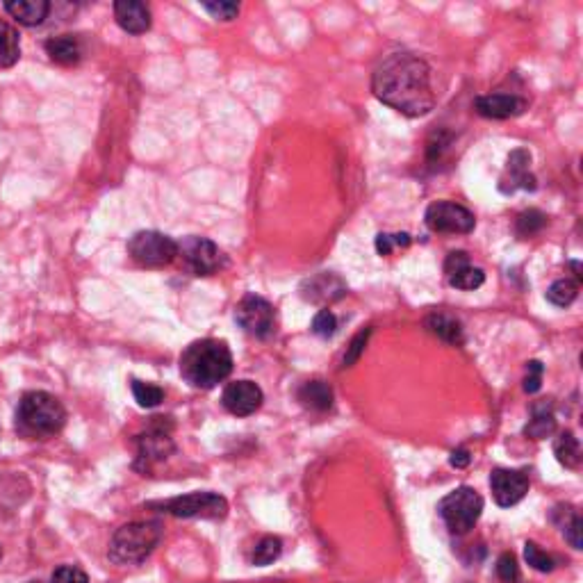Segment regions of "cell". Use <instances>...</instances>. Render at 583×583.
<instances>
[{
    "label": "cell",
    "mask_w": 583,
    "mask_h": 583,
    "mask_svg": "<svg viewBox=\"0 0 583 583\" xmlns=\"http://www.w3.org/2000/svg\"><path fill=\"white\" fill-rule=\"evenodd\" d=\"M445 276L451 287L456 290H479L486 283V274L483 269L474 267L470 256L465 251H451L445 260Z\"/></svg>",
    "instance_id": "cell-16"
},
{
    "label": "cell",
    "mask_w": 583,
    "mask_h": 583,
    "mask_svg": "<svg viewBox=\"0 0 583 583\" xmlns=\"http://www.w3.org/2000/svg\"><path fill=\"white\" fill-rule=\"evenodd\" d=\"M372 89L381 103L406 117H424L435 108L431 69L413 53H392L374 69Z\"/></svg>",
    "instance_id": "cell-1"
},
{
    "label": "cell",
    "mask_w": 583,
    "mask_h": 583,
    "mask_svg": "<svg viewBox=\"0 0 583 583\" xmlns=\"http://www.w3.org/2000/svg\"><path fill=\"white\" fill-rule=\"evenodd\" d=\"M426 226L431 228L433 233H472L476 226V217L470 210L461 203H451V201H438L431 203L429 210L424 215Z\"/></svg>",
    "instance_id": "cell-11"
},
{
    "label": "cell",
    "mask_w": 583,
    "mask_h": 583,
    "mask_svg": "<svg viewBox=\"0 0 583 583\" xmlns=\"http://www.w3.org/2000/svg\"><path fill=\"white\" fill-rule=\"evenodd\" d=\"M299 401L315 413H326L333 406V390L324 381H308L299 388Z\"/></svg>",
    "instance_id": "cell-22"
},
{
    "label": "cell",
    "mask_w": 583,
    "mask_h": 583,
    "mask_svg": "<svg viewBox=\"0 0 583 583\" xmlns=\"http://www.w3.org/2000/svg\"><path fill=\"white\" fill-rule=\"evenodd\" d=\"M299 292H301V297L306 301L317 303V306H326V303L340 301L344 294L349 292V287L338 274L322 272L317 276L306 278V281L301 283Z\"/></svg>",
    "instance_id": "cell-14"
},
{
    "label": "cell",
    "mask_w": 583,
    "mask_h": 583,
    "mask_svg": "<svg viewBox=\"0 0 583 583\" xmlns=\"http://www.w3.org/2000/svg\"><path fill=\"white\" fill-rule=\"evenodd\" d=\"M174 449L171 424L164 422V417H155V422L137 438V467L139 470H149L155 463L169 458Z\"/></svg>",
    "instance_id": "cell-9"
},
{
    "label": "cell",
    "mask_w": 583,
    "mask_h": 583,
    "mask_svg": "<svg viewBox=\"0 0 583 583\" xmlns=\"http://www.w3.org/2000/svg\"><path fill=\"white\" fill-rule=\"evenodd\" d=\"M283 552V543H281V538H276V536H265V538H260L256 547H253V552H251V563L253 565H260V568H265V565L269 563H274L278 556H281Z\"/></svg>",
    "instance_id": "cell-27"
},
{
    "label": "cell",
    "mask_w": 583,
    "mask_h": 583,
    "mask_svg": "<svg viewBox=\"0 0 583 583\" xmlns=\"http://www.w3.org/2000/svg\"><path fill=\"white\" fill-rule=\"evenodd\" d=\"M237 324L244 328V333H249L251 338L267 340L272 338L276 331V310L272 303L256 294H246V297L237 303L235 308Z\"/></svg>",
    "instance_id": "cell-8"
},
{
    "label": "cell",
    "mask_w": 583,
    "mask_h": 583,
    "mask_svg": "<svg viewBox=\"0 0 583 583\" xmlns=\"http://www.w3.org/2000/svg\"><path fill=\"white\" fill-rule=\"evenodd\" d=\"M470 461H472V456H470V451H467L465 447L451 451L449 463H451V467H456V470H463V467L470 465Z\"/></svg>",
    "instance_id": "cell-39"
},
{
    "label": "cell",
    "mask_w": 583,
    "mask_h": 583,
    "mask_svg": "<svg viewBox=\"0 0 583 583\" xmlns=\"http://www.w3.org/2000/svg\"><path fill=\"white\" fill-rule=\"evenodd\" d=\"M497 574L504 583H515L520 579V565H517L513 554H502L497 561Z\"/></svg>",
    "instance_id": "cell-36"
},
{
    "label": "cell",
    "mask_w": 583,
    "mask_h": 583,
    "mask_svg": "<svg viewBox=\"0 0 583 583\" xmlns=\"http://www.w3.org/2000/svg\"><path fill=\"white\" fill-rule=\"evenodd\" d=\"M133 394H135V401L142 408H155L164 401V390L153 383L133 381Z\"/></svg>",
    "instance_id": "cell-29"
},
{
    "label": "cell",
    "mask_w": 583,
    "mask_h": 583,
    "mask_svg": "<svg viewBox=\"0 0 583 583\" xmlns=\"http://www.w3.org/2000/svg\"><path fill=\"white\" fill-rule=\"evenodd\" d=\"M490 490L497 506L511 508L529 492V476L524 470H495L490 474Z\"/></svg>",
    "instance_id": "cell-12"
},
{
    "label": "cell",
    "mask_w": 583,
    "mask_h": 583,
    "mask_svg": "<svg viewBox=\"0 0 583 583\" xmlns=\"http://www.w3.org/2000/svg\"><path fill=\"white\" fill-rule=\"evenodd\" d=\"M556 431V417L552 413V406L540 404L533 408V417L529 424L524 426V435H529L533 440H545Z\"/></svg>",
    "instance_id": "cell-24"
},
{
    "label": "cell",
    "mask_w": 583,
    "mask_h": 583,
    "mask_svg": "<svg viewBox=\"0 0 583 583\" xmlns=\"http://www.w3.org/2000/svg\"><path fill=\"white\" fill-rule=\"evenodd\" d=\"M440 515L447 529L456 536L470 533L483 513V497L470 486H461L440 502Z\"/></svg>",
    "instance_id": "cell-5"
},
{
    "label": "cell",
    "mask_w": 583,
    "mask_h": 583,
    "mask_svg": "<svg viewBox=\"0 0 583 583\" xmlns=\"http://www.w3.org/2000/svg\"><path fill=\"white\" fill-rule=\"evenodd\" d=\"M164 513L174 517H203V520H221L228 513V502L217 492H190V495L174 497L160 504Z\"/></svg>",
    "instance_id": "cell-7"
},
{
    "label": "cell",
    "mask_w": 583,
    "mask_h": 583,
    "mask_svg": "<svg viewBox=\"0 0 583 583\" xmlns=\"http://www.w3.org/2000/svg\"><path fill=\"white\" fill-rule=\"evenodd\" d=\"M233 372V353L221 340H196L180 356V374L199 390H210Z\"/></svg>",
    "instance_id": "cell-2"
},
{
    "label": "cell",
    "mask_w": 583,
    "mask_h": 583,
    "mask_svg": "<svg viewBox=\"0 0 583 583\" xmlns=\"http://www.w3.org/2000/svg\"><path fill=\"white\" fill-rule=\"evenodd\" d=\"M312 333L317 335V338H324V340H328V338H333L335 333H338V317L333 315L331 310H319L317 315H315V319H312V328H310Z\"/></svg>",
    "instance_id": "cell-31"
},
{
    "label": "cell",
    "mask_w": 583,
    "mask_h": 583,
    "mask_svg": "<svg viewBox=\"0 0 583 583\" xmlns=\"http://www.w3.org/2000/svg\"><path fill=\"white\" fill-rule=\"evenodd\" d=\"M178 256L183 258L185 267L196 276H212L219 272L221 262H224L219 246L208 240V237L199 235L185 237V240L178 244Z\"/></svg>",
    "instance_id": "cell-10"
},
{
    "label": "cell",
    "mask_w": 583,
    "mask_h": 583,
    "mask_svg": "<svg viewBox=\"0 0 583 583\" xmlns=\"http://www.w3.org/2000/svg\"><path fill=\"white\" fill-rule=\"evenodd\" d=\"M579 297V283L572 278H561V281L552 283L547 290V301L554 303L556 308H568Z\"/></svg>",
    "instance_id": "cell-26"
},
{
    "label": "cell",
    "mask_w": 583,
    "mask_h": 583,
    "mask_svg": "<svg viewBox=\"0 0 583 583\" xmlns=\"http://www.w3.org/2000/svg\"><path fill=\"white\" fill-rule=\"evenodd\" d=\"M554 454L558 458V463L568 467V470H577L581 465V445L579 440L574 438L572 431H563L554 440Z\"/></svg>",
    "instance_id": "cell-25"
},
{
    "label": "cell",
    "mask_w": 583,
    "mask_h": 583,
    "mask_svg": "<svg viewBox=\"0 0 583 583\" xmlns=\"http://www.w3.org/2000/svg\"><path fill=\"white\" fill-rule=\"evenodd\" d=\"M21 57L19 32L10 23L0 21V69H10Z\"/></svg>",
    "instance_id": "cell-23"
},
{
    "label": "cell",
    "mask_w": 583,
    "mask_h": 583,
    "mask_svg": "<svg viewBox=\"0 0 583 583\" xmlns=\"http://www.w3.org/2000/svg\"><path fill=\"white\" fill-rule=\"evenodd\" d=\"M128 256L139 267L160 269L178 258V242L158 231H139L128 242Z\"/></svg>",
    "instance_id": "cell-6"
},
{
    "label": "cell",
    "mask_w": 583,
    "mask_h": 583,
    "mask_svg": "<svg viewBox=\"0 0 583 583\" xmlns=\"http://www.w3.org/2000/svg\"><path fill=\"white\" fill-rule=\"evenodd\" d=\"M394 246H410V235L408 233H397V235H388V233H381L376 235V251H379V256H390Z\"/></svg>",
    "instance_id": "cell-34"
},
{
    "label": "cell",
    "mask_w": 583,
    "mask_h": 583,
    "mask_svg": "<svg viewBox=\"0 0 583 583\" xmlns=\"http://www.w3.org/2000/svg\"><path fill=\"white\" fill-rule=\"evenodd\" d=\"M424 326L431 335L447 344H456L458 347V344L465 342L463 324L458 322L456 317L447 315V312H431V315L424 319Z\"/></svg>",
    "instance_id": "cell-20"
},
{
    "label": "cell",
    "mask_w": 583,
    "mask_h": 583,
    "mask_svg": "<svg viewBox=\"0 0 583 583\" xmlns=\"http://www.w3.org/2000/svg\"><path fill=\"white\" fill-rule=\"evenodd\" d=\"M0 558H3V547H0Z\"/></svg>",
    "instance_id": "cell-40"
},
{
    "label": "cell",
    "mask_w": 583,
    "mask_h": 583,
    "mask_svg": "<svg viewBox=\"0 0 583 583\" xmlns=\"http://www.w3.org/2000/svg\"><path fill=\"white\" fill-rule=\"evenodd\" d=\"M262 401H265V394H262L260 385L253 381H235L228 383L224 394H221V404L231 415L237 417H249L260 410Z\"/></svg>",
    "instance_id": "cell-13"
},
{
    "label": "cell",
    "mask_w": 583,
    "mask_h": 583,
    "mask_svg": "<svg viewBox=\"0 0 583 583\" xmlns=\"http://www.w3.org/2000/svg\"><path fill=\"white\" fill-rule=\"evenodd\" d=\"M531 153L527 149H515L508 155L506 162V174L499 180V190L504 194H515L517 190L533 192L538 187L536 176L529 171Z\"/></svg>",
    "instance_id": "cell-15"
},
{
    "label": "cell",
    "mask_w": 583,
    "mask_h": 583,
    "mask_svg": "<svg viewBox=\"0 0 583 583\" xmlns=\"http://www.w3.org/2000/svg\"><path fill=\"white\" fill-rule=\"evenodd\" d=\"M46 53L53 62L62 64V67H73L82 60V44L78 37L60 35L46 41Z\"/></svg>",
    "instance_id": "cell-21"
},
{
    "label": "cell",
    "mask_w": 583,
    "mask_h": 583,
    "mask_svg": "<svg viewBox=\"0 0 583 583\" xmlns=\"http://www.w3.org/2000/svg\"><path fill=\"white\" fill-rule=\"evenodd\" d=\"M547 224V215L540 210H524L520 217H517V224H515V231L520 237H531L540 233Z\"/></svg>",
    "instance_id": "cell-28"
},
{
    "label": "cell",
    "mask_w": 583,
    "mask_h": 583,
    "mask_svg": "<svg viewBox=\"0 0 583 583\" xmlns=\"http://www.w3.org/2000/svg\"><path fill=\"white\" fill-rule=\"evenodd\" d=\"M51 583H89V577L80 568H73V565H62L53 572Z\"/></svg>",
    "instance_id": "cell-37"
},
{
    "label": "cell",
    "mask_w": 583,
    "mask_h": 583,
    "mask_svg": "<svg viewBox=\"0 0 583 583\" xmlns=\"http://www.w3.org/2000/svg\"><path fill=\"white\" fill-rule=\"evenodd\" d=\"M527 108H529L527 98L515 96V94H488V96H479L474 101V110L479 112L481 117L495 119V121L520 117Z\"/></svg>",
    "instance_id": "cell-17"
},
{
    "label": "cell",
    "mask_w": 583,
    "mask_h": 583,
    "mask_svg": "<svg viewBox=\"0 0 583 583\" xmlns=\"http://www.w3.org/2000/svg\"><path fill=\"white\" fill-rule=\"evenodd\" d=\"M568 520L561 522V529H563V536L574 549H581L583 547V522L579 513L574 511V508L568 506Z\"/></svg>",
    "instance_id": "cell-30"
},
{
    "label": "cell",
    "mask_w": 583,
    "mask_h": 583,
    "mask_svg": "<svg viewBox=\"0 0 583 583\" xmlns=\"http://www.w3.org/2000/svg\"><path fill=\"white\" fill-rule=\"evenodd\" d=\"M5 12L21 23V26H39L51 12V3L48 0H10L5 3Z\"/></svg>",
    "instance_id": "cell-19"
},
{
    "label": "cell",
    "mask_w": 583,
    "mask_h": 583,
    "mask_svg": "<svg viewBox=\"0 0 583 583\" xmlns=\"http://www.w3.org/2000/svg\"><path fill=\"white\" fill-rule=\"evenodd\" d=\"M203 10L210 12L219 21H233L240 14V5L237 3H203Z\"/></svg>",
    "instance_id": "cell-38"
},
{
    "label": "cell",
    "mask_w": 583,
    "mask_h": 583,
    "mask_svg": "<svg viewBox=\"0 0 583 583\" xmlns=\"http://www.w3.org/2000/svg\"><path fill=\"white\" fill-rule=\"evenodd\" d=\"M369 335H372V328H365V331H360L356 338L351 340V344L344 351V358H342V367H353L360 360V356L365 353V347L369 342Z\"/></svg>",
    "instance_id": "cell-33"
},
{
    "label": "cell",
    "mask_w": 583,
    "mask_h": 583,
    "mask_svg": "<svg viewBox=\"0 0 583 583\" xmlns=\"http://www.w3.org/2000/svg\"><path fill=\"white\" fill-rule=\"evenodd\" d=\"M67 422V410L62 401L48 392H28L16 410V429L28 438H51L60 433Z\"/></svg>",
    "instance_id": "cell-3"
},
{
    "label": "cell",
    "mask_w": 583,
    "mask_h": 583,
    "mask_svg": "<svg viewBox=\"0 0 583 583\" xmlns=\"http://www.w3.org/2000/svg\"><path fill=\"white\" fill-rule=\"evenodd\" d=\"M162 538L160 522H130L117 529L108 556L114 565H137L146 561Z\"/></svg>",
    "instance_id": "cell-4"
},
{
    "label": "cell",
    "mask_w": 583,
    "mask_h": 583,
    "mask_svg": "<svg viewBox=\"0 0 583 583\" xmlns=\"http://www.w3.org/2000/svg\"><path fill=\"white\" fill-rule=\"evenodd\" d=\"M543 374H545L543 363H538V360H531V363H527V376H524V392L536 394L540 388H543Z\"/></svg>",
    "instance_id": "cell-35"
},
{
    "label": "cell",
    "mask_w": 583,
    "mask_h": 583,
    "mask_svg": "<svg viewBox=\"0 0 583 583\" xmlns=\"http://www.w3.org/2000/svg\"><path fill=\"white\" fill-rule=\"evenodd\" d=\"M524 558H527V563L531 565L533 570L538 572H552L554 570V558L549 556L547 552H543L536 543H527L524 545Z\"/></svg>",
    "instance_id": "cell-32"
},
{
    "label": "cell",
    "mask_w": 583,
    "mask_h": 583,
    "mask_svg": "<svg viewBox=\"0 0 583 583\" xmlns=\"http://www.w3.org/2000/svg\"><path fill=\"white\" fill-rule=\"evenodd\" d=\"M114 19L121 30L130 35H144L151 30V10L139 0H117L114 3Z\"/></svg>",
    "instance_id": "cell-18"
}]
</instances>
